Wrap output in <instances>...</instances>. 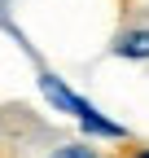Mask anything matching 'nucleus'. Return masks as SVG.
I'll use <instances>...</instances> for the list:
<instances>
[{
  "label": "nucleus",
  "mask_w": 149,
  "mask_h": 158,
  "mask_svg": "<svg viewBox=\"0 0 149 158\" xmlns=\"http://www.w3.org/2000/svg\"><path fill=\"white\" fill-rule=\"evenodd\" d=\"M53 158H101V154L92 149V145H62Z\"/></svg>",
  "instance_id": "3"
},
{
  "label": "nucleus",
  "mask_w": 149,
  "mask_h": 158,
  "mask_svg": "<svg viewBox=\"0 0 149 158\" xmlns=\"http://www.w3.org/2000/svg\"><path fill=\"white\" fill-rule=\"evenodd\" d=\"M127 158H149V149H132V154H127Z\"/></svg>",
  "instance_id": "4"
},
{
  "label": "nucleus",
  "mask_w": 149,
  "mask_h": 158,
  "mask_svg": "<svg viewBox=\"0 0 149 158\" xmlns=\"http://www.w3.org/2000/svg\"><path fill=\"white\" fill-rule=\"evenodd\" d=\"M114 57H127V62H149V27H132L114 40Z\"/></svg>",
  "instance_id": "2"
},
{
  "label": "nucleus",
  "mask_w": 149,
  "mask_h": 158,
  "mask_svg": "<svg viewBox=\"0 0 149 158\" xmlns=\"http://www.w3.org/2000/svg\"><path fill=\"white\" fill-rule=\"evenodd\" d=\"M40 92H44V101L57 110V114H70L74 123H79L88 136H101V141H127V127L123 123H114V118H105L97 106L88 101V97H79L66 79H57V75H40Z\"/></svg>",
  "instance_id": "1"
}]
</instances>
